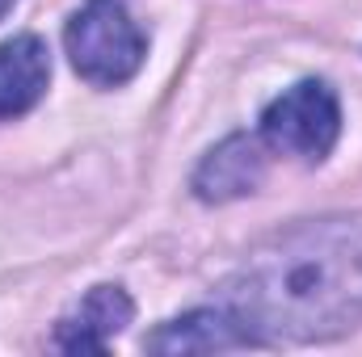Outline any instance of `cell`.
Segmentation results:
<instances>
[{"mask_svg": "<svg viewBox=\"0 0 362 357\" xmlns=\"http://www.w3.org/2000/svg\"><path fill=\"white\" fill-rule=\"evenodd\" d=\"M253 345L329 341L362 324V219L295 223L262 240L223 286Z\"/></svg>", "mask_w": 362, "mask_h": 357, "instance_id": "cell-1", "label": "cell"}, {"mask_svg": "<svg viewBox=\"0 0 362 357\" xmlns=\"http://www.w3.org/2000/svg\"><path fill=\"white\" fill-rule=\"evenodd\" d=\"M64 42L72 68L97 89L127 85L144 63V34L135 30V21L118 0H89L68 21Z\"/></svg>", "mask_w": 362, "mask_h": 357, "instance_id": "cell-2", "label": "cell"}, {"mask_svg": "<svg viewBox=\"0 0 362 357\" xmlns=\"http://www.w3.org/2000/svg\"><path fill=\"white\" fill-rule=\"evenodd\" d=\"M337 135H341V109H337L333 89L320 80H303V85L286 89L262 114V139L274 152L308 160V164L325 160L333 152Z\"/></svg>", "mask_w": 362, "mask_h": 357, "instance_id": "cell-3", "label": "cell"}, {"mask_svg": "<svg viewBox=\"0 0 362 357\" xmlns=\"http://www.w3.org/2000/svg\"><path fill=\"white\" fill-rule=\"evenodd\" d=\"M135 307L118 286H97L81 298V307L72 315L59 320L55 328V345L64 353H101L127 324H131Z\"/></svg>", "mask_w": 362, "mask_h": 357, "instance_id": "cell-4", "label": "cell"}, {"mask_svg": "<svg viewBox=\"0 0 362 357\" xmlns=\"http://www.w3.org/2000/svg\"><path fill=\"white\" fill-rule=\"evenodd\" d=\"M266 181V156H262V143L249 139V135H232L223 139L194 173V193L202 202H232V198H245L253 193L257 185Z\"/></svg>", "mask_w": 362, "mask_h": 357, "instance_id": "cell-5", "label": "cell"}, {"mask_svg": "<svg viewBox=\"0 0 362 357\" xmlns=\"http://www.w3.org/2000/svg\"><path fill=\"white\" fill-rule=\"evenodd\" d=\"M144 345L152 353H219V349H245V345H253V337L219 303V307H202V311H189L181 320H169Z\"/></svg>", "mask_w": 362, "mask_h": 357, "instance_id": "cell-6", "label": "cell"}, {"mask_svg": "<svg viewBox=\"0 0 362 357\" xmlns=\"http://www.w3.org/2000/svg\"><path fill=\"white\" fill-rule=\"evenodd\" d=\"M47 80H51V59L34 34L0 42V122L34 109L38 97L47 92Z\"/></svg>", "mask_w": 362, "mask_h": 357, "instance_id": "cell-7", "label": "cell"}, {"mask_svg": "<svg viewBox=\"0 0 362 357\" xmlns=\"http://www.w3.org/2000/svg\"><path fill=\"white\" fill-rule=\"evenodd\" d=\"M8 8H13V0H0V17H4V13H8Z\"/></svg>", "mask_w": 362, "mask_h": 357, "instance_id": "cell-8", "label": "cell"}]
</instances>
